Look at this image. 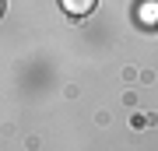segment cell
Listing matches in <instances>:
<instances>
[{"instance_id": "cell-1", "label": "cell", "mask_w": 158, "mask_h": 151, "mask_svg": "<svg viewBox=\"0 0 158 151\" xmlns=\"http://www.w3.org/2000/svg\"><path fill=\"white\" fill-rule=\"evenodd\" d=\"M63 4V11L74 14V18H81V14H88L91 7H95V0H60Z\"/></svg>"}, {"instance_id": "cell-2", "label": "cell", "mask_w": 158, "mask_h": 151, "mask_svg": "<svg viewBox=\"0 0 158 151\" xmlns=\"http://www.w3.org/2000/svg\"><path fill=\"white\" fill-rule=\"evenodd\" d=\"M137 18H141L144 25L158 21V0H148V4H141V7H137Z\"/></svg>"}]
</instances>
